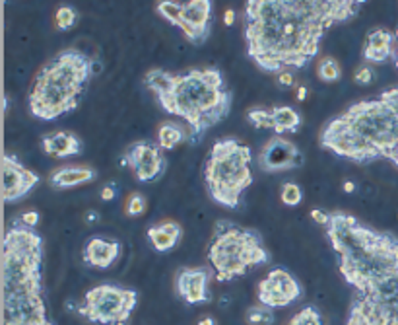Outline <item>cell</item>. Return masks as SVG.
<instances>
[{"mask_svg": "<svg viewBox=\"0 0 398 325\" xmlns=\"http://www.w3.org/2000/svg\"><path fill=\"white\" fill-rule=\"evenodd\" d=\"M355 0H249L245 4L247 55L264 72L303 69L319 55L330 27L357 16Z\"/></svg>", "mask_w": 398, "mask_h": 325, "instance_id": "cell-1", "label": "cell"}, {"mask_svg": "<svg viewBox=\"0 0 398 325\" xmlns=\"http://www.w3.org/2000/svg\"><path fill=\"white\" fill-rule=\"evenodd\" d=\"M320 146L357 164L385 158L398 166V88L336 115L320 132Z\"/></svg>", "mask_w": 398, "mask_h": 325, "instance_id": "cell-2", "label": "cell"}, {"mask_svg": "<svg viewBox=\"0 0 398 325\" xmlns=\"http://www.w3.org/2000/svg\"><path fill=\"white\" fill-rule=\"evenodd\" d=\"M144 84L154 92L164 111L189 125L191 144L202 141V137L232 111L234 94L227 90L224 74L216 67L183 72L154 69L146 72Z\"/></svg>", "mask_w": 398, "mask_h": 325, "instance_id": "cell-3", "label": "cell"}, {"mask_svg": "<svg viewBox=\"0 0 398 325\" xmlns=\"http://www.w3.org/2000/svg\"><path fill=\"white\" fill-rule=\"evenodd\" d=\"M43 240L17 216L2 242L4 325H52L43 300Z\"/></svg>", "mask_w": 398, "mask_h": 325, "instance_id": "cell-4", "label": "cell"}, {"mask_svg": "<svg viewBox=\"0 0 398 325\" xmlns=\"http://www.w3.org/2000/svg\"><path fill=\"white\" fill-rule=\"evenodd\" d=\"M344 281L360 294L398 277V237L365 226L348 212H329L322 226Z\"/></svg>", "mask_w": 398, "mask_h": 325, "instance_id": "cell-5", "label": "cell"}, {"mask_svg": "<svg viewBox=\"0 0 398 325\" xmlns=\"http://www.w3.org/2000/svg\"><path fill=\"white\" fill-rule=\"evenodd\" d=\"M94 59L74 47L52 57L37 72L29 92L31 115L41 121H55L57 117L74 111L87 82L94 76Z\"/></svg>", "mask_w": 398, "mask_h": 325, "instance_id": "cell-6", "label": "cell"}, {"mask_svg": "<svg viewBox=\"0 0 398 325\" xmlns=\"http://www.w3.org/2000/svg\"><path fill=\"white\" fill-rule=\"evenodd\" d=\"M208 261L218 282H229L270 261L260 232L243 228L232 220H218L208 246Z\"/></svg>", "mask_w": 398, "mask_h": 325, "instance_id": "cell-7", "label": "cell"}, {"mask_svg": "<svg viewBox=\"0 0 398 325\" xmlns=\"http://www.w3.org/2000/svg\"><path fill=\"white\" fill-rule=\"evenodd\" d=\"M253 154L237 139L214 142L204 166V181L212 201L225 209H237L241 195L253 184Z\"/></svg>", "mask_w": 398, "mask_h": 325, "instance_id": "cell-8", "label": "cell"}, {"mask_svg": "<svg viewBox=\"0 0 398 325\" xmlns=\"http://www.w3.org/2000/svg\"><path fill=\"white\" fill-rule=\"evenodd\" d=\"M138 304V292L115 282H104L90 289L76 306L80 316L90 324L129 325V319Z\"/></svg>", "mask_w": 398, "mask_h": 325, "instance_id": "cell-9", "label": "cell"}, {"mask_svg": "<svg viewBox=\"0 0 398 325\" xmlns=\"http://www.w3.org/2000/svg\"><path fill=\"white\" fill-rule=\"evenodd\" d=\"M156 10L171 26L179 27L192 45L206 43L214 20L212 0H189V2L162 0L156 4Z\"/></svg>", "mask_w": 398, "mask_h": 325, "instance_id": "cell-10", "label": "cell"}, {"mask_svg": "<svg viewBox=\"0 0 398 325\" xmlns=\"http://www.w3.org/2000/svg\"><path fill=\"white\" fill-rule=\"evenodd\" d=\"M121 164L132 170V174L140 184H148L164 176L167 158L159 144L152 141H138L132 142L127 148Z\"/></svg>", "mask_w": 398, "mask_h": 325, "instance_id": "cell-11", "label": "cell"}, {"mask_svg": "<svg viewBox=\"0 0 398 325\" xmlns=\"http://www.w3.org/2000/svg\"><path fill=\"white\" fill-rule=\"evenodd\" d=\"M257 296L262 306L269 307H287L301 296V284L287 269H272L264 277V281L259 282Z\"/></svg>", "mask_w": 398, "mask_h": 325, "instance_id": "cell-12", "label": "cell"}, {"mask_svg": "<svg viewBox=\"0 0 398 325\" xmlns=\"http://www.w3.org/2000/svg\"><path fill=\"white\" fill-rule=\"evenodd\" d=\"M39 184V176L20 164V160L4 152L2 154V199L6 205L24 199Z\"/></svg>", "mask_w": 398, "mask_h": 325, "instance_id": "cell-13", "label": "cell"}, {"mask_svg": "<svg viewBox=\"0 0 398 325\" xmlns=\"http://www.w3.org/2000/svg\"><path fill=\"white\" fill-rule=\"evenodd\" d=\"M259 166L266 174H278L303 166L301 150L284 137H272L259 154Z\"/></svg>", "mask_w": 398, "mask_h": 325, "instance_id": "cell-14", "label": "cell"}, {"mask_svg": "<svg viewBox=\"0 0 398 325\" xmlns=\"http://www.w3.org/2000/svg\"><path fill=\"white\" fill-rule=\"evenodd\" d=\"M212 271L208 267H183L175 275V290L187 304H208L212 302L210 292Z\"/></svg>", "mask_w": 398, "mask_h": 325, "instance_id": "cell-15", "label": "cell"}, {"mask_svg": "<svg viewBox=\"0 0 398 325\" xmlns=\"http://www.w3.org/2000/svg\"><path fill=\"white\" fill-rule=\"evenodd\" d=\"M346 325H398V302L379 304L355 294L348 312Z\"/></svg>", "mask_w": 398, "mask_h": 325, "instance_id": "cell-16", "label": "cell"}, {"mask_svg": "<svg viewBox=\"0 0 398 325\" xmlns=\"http://www.w3.org/2000/svg\"><path fill=\"white\" fill-rule=\"evenodd\" d=\"M249 123L255 129H272L276 137L286 132H297L301 127V115L290 106H274L272 109H251Z\"/></svg>", "mask_w": 398, "mask_h": 325, "instance_id": "cell-17", "label": "cell"}, {"mask_svg": "<svg viewBox=\"0 0 398 325\" xmlns=\"http://www.w3.org/2000/svg\"><path fill=\"white\" fill-rule=\"evenodd\" d=\"M122 254V244L119 240L104 236H94L86 242L82 249V257L87 267L94 269H109L117 263V259Z\"/></svg>", "mask_w": 398, "mask_h": 325, "instance_id": "cell-18", "label": "cell"}, {"mask_svg": "<svg viewBox=\"0 0 398 325\" xmlns=\"http://www.w3.org/2000/svg\"><path fill=\"white\" fill-rule=\"evenodd\" d=\"M395 39H397V36L389 29H383V27L369 32L364 45L365 61L373 62V64H381V62L389 61L390 57H397Z\"/></svg>", "mask_w": 398, "mask_h": 325, "instance_id": "cell-19", "label": "cell"}, {"mask_svg": "<svg viewBox=\"0 0 398 325\" xmlns=\"http://www.w3.org/2000/svg\"><path fill=\"white\" fill-rule=\"evenodd\" d=\"M41 148L51 158H69V156L82 154L84 144H82V141L74 132L57 131L45 134L43 139H41Z\"/></svg>", "mask_w": 398, "mask_h": 325, "instance_id": "cell-20", "label": "cell"}, {"mask_svg": "<svg viewBox=\"0 0 398 325\" xmlns=\"http://www.w3.org/2000/svg\"><path fill=\"white\" fill-rule=\"evenodd\" d=\"M146 236L150 246L159 254H165V251H171V249L179 246L183 237V228L181 224L175 222V220H162V222L152 224L148 228Z\"/></svg>", "mask_w": 398, "mask_h": 325, "instance_id": "cell-21", "label": "cell"}, {"mask_svg": "<svg viewBox=\"0 0 398 325\" xmlns=\"http://www.w3.org/2000/svg\"><path fill=\"white\" fill-rule=\"evenodd\" d=\"M97 177V172L94 167L87 166H64L52 170L49 176V184L55 189H70V187H78L94 181Z\"/></svg>", "mask_w": 398, "mask_h": 325, "instance_id": "cell-22", "label": "cell"}, {"mask_svg": "<svg viewBox=\"0 0 398 325\" xmlns=\"http://www.w3.org/2000/svg\"><path fill=\"white\" fill-rule=\"evenodd\" d=\"M185 141L191 142V132L179 121H164L157 127V144L162 150H173Z\"/></svg>", "mask_w": 398, "mask_h": 325, "instance_id": "cell-23", "label": "cell"}, {"mask_svg": "<svg viewBox=\"0 0 398 325\" xmlns=\"http://www.w3.org/2000/svg\"><path fill=\"white\" fill-rule=\"evenodd\" d=\"M317 74L322 82H336L340 76H342V69L336 62V59L332 57H325L320 59L319 64H317Z\"/></svg>", "mask_w": 398, "mask_h": 325, "instance_id": "cell-24", "label": "cell"}, {"mask_svg": "<svg viewBox=\"0 0 398 325\" xmlns=\"http://www.w3.org/2000/svg\"><path fill=\"white\" fill-rule=\"evenodd\" d=\"M247 324L249 325H272L274 324V310L269 306H251L247 312Z\"/></svg>", "mask_w": 398, "mask_h": 325, "instance_id": "cell-25", "label": "cell"}, {"mask_svg": "<svg viewBox=\"0 0 398 325\" xmlns=\"http://www.w3.org/2000/svg\"><path fill=\"white\" fill-rule=\"evenodd\" d=\"M287 325H325L322 324V316L315 306H305L295 314Z\"/></svg>", "mask_w": 398, "mask_h": 325, "instance_id": "cell-26", "label": "cell"}, {"mask_svg": "<svg viewBox=\"0 0 398 325\" xmlns=\"http://www.w3.org/2000/svg\"><path fill=\"white\" fill-rule=\"evenodd\" d=\"M76 20H78V12L72 8V6H69V4H64V6L57 10V16H55L57 27L61 32H69L70 27L76 24Z\"/></svg>", "mask_w": 398, "mask_h": 325, "instance_id": "cell-27", "label": "cell"}, {"mask_svg": "<svg viewBox=\"0 0 398 325\" xmlns=\"http://www.w3.org/2000/svg\"><path fill=\"white\" fill-rule=\"evenodd\" d=\"M280 199L287 207H297L303 201V191L297 184H284L282 191H280Z\"/></svg>", "mask_w": 398, "mask_h": 325, "instance_id": "cell-28", "label": "cell"}, {"mask_svg": "<svg viewBox=\"0 0 398 325\" xmlns=\"http://www.w3.org/2000/svg\"><path fill=\"white\" fill-rule=\"evenodd\" d=\"M146 197L140 193H130L129 199H127V207H125V211H127V214L129 216H140V214H144L146 212Z\"/></svg>", "mask_w": 398, "mask_h": 325, "instance_id": "cell-29", "label": "cell"}, {"mask_svg": "<svg viewBox=\"0 0 398 325\" xmlns=\"http://www.w3.org/2000/svg\"><path fill=\"white\" fill-rule=\"evenodd\" d=\"M373 69L371 67H367V64H364V67H360L357 71H355L354 74V82L355 84H360V86H369L373 82Z\"/></svg>", "mask_w": 398, "mask_h": 325, "instance_id": "cell-30", "label": "cell"}, {"mask_svg": "<svg viewBox=\"0 0 398 325\" xmlns=\"http://www.w3.org/2000/svg\"><path fill=\"white\" fill-rule=\"evenodd\" d=\"M117 195H119V185L117 184H107L105 187H101V191H99V197H101V201L104 202L115 201Z\"/></svg>", "mask_w": 398, "mask_h": 325, "instance_id": "cell-31", "label": "cell"}, {"mask_svg": "<svg viewBox=\"0 0 398 325\" xmlns=\"http://www.w3.org/2000/svg\"><path fill=\"white\" fill-rule=\"evenodd\" d=\"M20 219H22V222H24L26 226H29V228H35V226H37V222H39V212L27 211V212H24Z\"/></svg>", "mask_w": 398, "mask_h": 325, "instance_id": "cell-32", "label": "cell"}, {"mask_svg": "<svg viewBox=\"0 0 398 325\" xmlns=\"http://www.w3.org/2000/svg\"><path fill=\"white\" fill-rule=\"evenodd\" d=\"M311 219L315 220L317 224H320V226H325V224H327V220H329V212L322 211V209H313Z\"/></svg>", "mask_w": 398, "mask_h": 325, "instance_id": "cell-33", "label": "cell"}, {"mask_svg": "<svg viewBox=\"0 0 398 325\" xmlns=\"http://www.w3.org/2000/svg\"><path fill=\"white\" fill-rule=\"evenodd\" d=\"M278 84L280 86H294V76L290 72H282V74H278Z\"/></svg>", "mask_w": 398, "mask_h": 325, "instance_id": "cell-34", "label": "cell"}, {"mask_svg": "<svg viewBox=\"0 0 398 325\" xmlns=\"http://www.w3.org/2000/svg\"><path fill=\"white\" fill-rule=\"evenodd\" d=\"M84 220H86L87 226H92V224H97V222L101 220V216H99V212L97 211H87L86 214H84Z\"/></svg>", "mask_w": 398, "mask_h": 325, "instance_id": "cell-35", "label": "cell"}, {"mask_svg": "<svg viewBox=\"0 0 398 325\" xmlns=\"http://www.w3.org/2000/svg\"><path fill=\"white\" fill-rule=\"evenodd\" d=\"M234 22H235V12L232 8L229 10H225V14H224V24L227 27H232L234 26Z\"/></svg>", "mask_w": 398, "mask_h": 325, "instance_id": "cell-36", "label": "cell"}, {"mask_svg": "<svg viewBox=\"0 0 398 325\" xmlns=\"http://www.w3.org/2000/svg\"><path fill=\"white\" fill-rule=\"evenodd\" d=\"M342 189H344V193H354V191H355V184H354V181H350V179H346V181L342 184Z\"/></svg>", "mask_w": 398, "mask_h": 325, "instance_id": "cell-37", "label": "cell"}, {"mask_svg": "<svg viewBox=\"0 0 398 325\" xmlns=\"http://www.w3.org/2000/svg\"><path fill=\"white\" fill-rule=\"evenodd\" d=\"M305 97H307V88L297 86V102H305Z\"/></svg>", "mask_w": 398, "mask_h": 325, "instance_id": "cell-38", "label": "cell"}, {"mask_svg": "<svg viewBox=\"0 0 398 325\" xmlns=\"http://www.w3.org/2000/svg\"><path fill=\"white\" fill-rule=\"evenodd\" d=\"M199 325H216V319H214L212 316H204L199 321Z\"/></svg>", "mask_w": 398, "mask_h": 325, "instance_id": "cell-39", "label": "cell"}, {"mask_svg": "<svg viewBox=\"0 0 398 325\" xmlns=\"http://www.w3.org/2000/svg\"><path fill=\"white\" fill-rule=\"evenodd\" d=\"M395 62H397V69H398V51H397V57H395Z\"/></svg>", "mask_w": 398, "mask_h": 325, "instance_id": "cell-40", "label": "cell"}, {"mask_svg": "<svg viewBox=\"0 0 398 325\" xmlns=\"http://www.w3.org/2000/svg\"><path fill=\"white\" fill-rule=\"evenodd\" d=\"M395 36H397V39H398V27H397V34H395Z\"/></svg>", "mask_w": 398, "mask_h": 325, "instance_id": "cell-41", "label": "cell"}]
</instances>
